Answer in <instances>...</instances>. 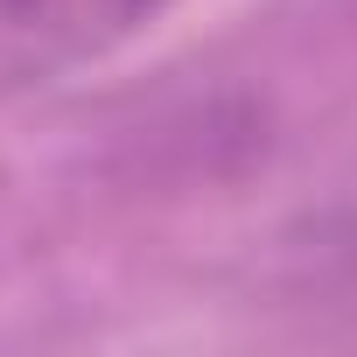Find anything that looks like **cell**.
<instances>
[{
	"mask_svg": "<svg viewBox=\"0 0 357 357\" xmlns=\"http://www.w3.org/2000/svg\"><path fill=\"white\" fill-rule=\"evenodd\" d=\"M175 0H0V98L43 91L147 36Z\"/></svg>",
	"mask_w": 357,
	"mask_h": 357,
	"instance_id": "obj_1",
	"label": "cell"
}]
</instances>
